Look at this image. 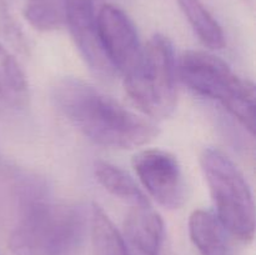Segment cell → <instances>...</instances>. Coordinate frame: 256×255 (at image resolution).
I'll use <instances>...</instances> for the list:
<instances>
[{
    "mask_svg": "<svg viewBox=\"0 0 256 255\" xmlns=\"http://www.w3.org/2000/svg\"><path fill=\"white\" fill-rule=\"evenodd\" d=\"M52 100L70 125L102 146L135 149L159 134L154 122L78 78H64L55 82Z\"/></svg>",
    "mask_w": 256,
    "mask_h": 255,
    "instance_id": "1",
    "label": "cell"
},
{
    "mask_svg": "<svg viewBox=\"0 0 256 255\" xmlns=\"http://www.w3.org/2000/svg\"><path fill=\"white\" fill-rule=\"evenodd\" d=\"M84 226L79 208L48 198L10 229L9 248L14 255H69L82 240Z\"/></svg>",
    "mask_w": 256,
    "mask_h": 255,
    "instance_id": "2",
    "label": "cell"
},
{
    "mask_svg": "<svg viewBox=\"0 0 256 255\" xmlns=\"http://www.w3.org/2000/svg\"><path fill=\"white\" fill-rule=\"evenodd\" d=\"M179 74L190 90L220 102L254 135L255 85L250 80L235 74L220 58L200 50H188L182 55Z\"/></svg>",
    "mask_w": 256,
    "mask_h": 255,
    "instance_id": "3",
    "label": "cell"
},
{
    "mask_svg": "<svg viewBox=\"0 0 256 255\" xmlns=\"http://www.w3.org/2000/svg\"><path fill=\"white\" fill-rule=\"evenodd\" d=\"M200 165L214 202L215 215L226 232L249 242L255 234V205L252 190L239 168L218 148L200 154Z\"/></svg>",
    "mask_w": 256,
    "mask_h": 255,
    "instance_id": "4",
    "label": "cell"
},
{
    "mask_svg": "<svg viewBox=\"0 0 256 255\" xmlns=\"http://www.w3.org/2000/svg\"><path fill=\"white\" fill-rule=\"evenodd\" d=\"M176 72L172 42L162 34L150 38L135 72L124 79L128 95L145 115L164 119L176 106Z\"/></svg>",
    "mask_w": 256,
    "mask_h": 255,
    "instance_id": "5",
    "label": "cell"
},
{
    "mask_svg": "<svg viewBox=\"0 0 256 255\" xmlns=\"http://www.w3.org/2000/svg\"><path fill=\"white\" fill-rule=\"evenodd\" d=\"M98 35L102 52L112 68L128 78L135 72L142 56V48L134 22L114 4H104L96 14Z\"/></svg>",
    "mask_w": 256,
    "mask_h": 255,
    "instance_id": "6",
    "label": "cell"
},
{
    "mask_svg": "<svg viewBox=\"0 0 256 255\" xmlns=\"http://www.w3.org/2000/svg\"><path fill=\"white\" fill-rule=\"evenodd\" d=\"M132 168L142 186L160 205L179 209L186 200L184 174L176 158L160 149L139 152L132 158Z\"/></svg>",
    "mask_w": 256,
    "mask_h": 255,
    "instance_id": "7",
    "label": "cell"
},
{
    "mask_svg": "<svg viewBox=\"0 0 256 255\" xmlns=\"http://www.w3.org/2000/svg\"><path fill=\"white\" fill-rule=\"evenodd\" d=\"M50 196L46 182L0 154V220L10 229L32 206Z\"/></svg>",
    "mask_w": 256,
    "mask_h": 255,
    "instance_id": "8",
    "label": "cell"
},
{
    "mask_svg": "<svg viewBox=\"0 0 256 255\" xmlns=\"http://www.w3.org/2000/svg\"><path fill=\"white\" fill-rule=\"evenodd\" d=\"M65 24L85 62L98 72L108 74L112 69L108 62L99 35L96 12L92 0H65Z\"/></svg>",
    "mask_w": 256,
    "mask_h": 255,
    "instance_id": "9",
    "label": "cell"
},
{
    "mask_svg": "<svg viewBox=\"0 0 256 255\" xmlns=\"http://www.w3.org/2000/svg\"><path fill=\"white\" fill-rule=\"evenodd\" d=\"M128 242L136 255H160L164 239V222L148 206H132L124 222Z\"/></svg>",
    "mask_w": 256,
    "mask_h": 255,
    "instance_id": "10",
    "label": "cell"
},
{
    "mask_svg": "<svg viewBox=\"0 0 256 255\" xmlns=\"http://www.w3.org/2000/svg\"><path fill=\"white\" fill-rule=\"evenodd\" d=\"M225 232L215 212L199 209L190 215V239L202 255H232Z\"/></svg>",
    "mask_w": 256,
    "mask_h": 255,
    "instance_id": "11",
    "label": "cell"
},
{
    "mask_svg": "<svg viewBox=\"0 0 256 255\" xmlns=\"http://www.w3.org/2000/svg\"><path fill=\"white\" fill-rule=\"evenodd\" d=\"M29 99V84L24 70L0 42V102L12 109H22Z\"/></svg>",
    "mask_w": 256,
    "mask_h": 255,
    "instance_id": "12",
    "label": "cell"
},
{
    "mask_svg": "<svg viewBox=\"0 0 256 255\" xmlns=\"http://www.w3.org/2000/svg\"><path fill=\"white\" fill-rule=\"evenodd\" d=\"M95 178L102 188L132 206H148L149 202L135 180L122 168L108 162H95Z\"/></svg>",
    "mask_w": 256,
    "mask_h": 255,
    "instance_id": "13",
    "label": "cell"
},
{
    "mask_svg": "<svg viewBox=\"0 0 256 255\" xmlns=\"http://www.w3.org/2000/svg\"><path fill=\"white\" fill-rule=\"evenodd\" d=\"M90 235L94 255H130L124 238L96 204L90 212Z\"/></svg>",
    "mask_w": 256,
    "mask_h": 255,
    "instance_id": "14",
    "label": "cell"
},
{
    "mask_svg": "<svg viewBox=\"0 0 256 255\" xmlns=\"http://www.w3.org/2000/svg\"><path fill=\"white\" fill-rule=\"evenodd\" d=\"M176 2L202 44L212 49L224 46L225 36L222 26L200 0H176Z\"/></svg>",
    "mask_w": 256,
    "mask_h": 255,
    "instance_id": "15",
    "label": "cell"
},
{
    "mask_svg": "<svg viewBox=\"0 0 256 255\" xmlns=\"http://www.w3.org/2000/svg\"><path fill=\"white\" fill-rule=\"evenodd\" d=\"M24 16L40 32H52L65 25V0H26Z\"/></svg>",
    "mask_w": 256,
    "mask_h": 255,
    "instance_id": "16",
    "label": "cell"
},
{
    "mask_svg": "<svg viewBox=\"0 0 256 255\" xmlns=\"http://www.w3.org/2000/svg\"><path fill=\"white\" fill-rule=\"evenodd\" d=\"M0 36L4 38L20 54L29 55V40L10 12L8 0H0Z\"/></svg>",
    "mask_w": 256,
    "mask_h": 255,
    "instance_id": "17",
    "label": "cell"
}]
</instances>
